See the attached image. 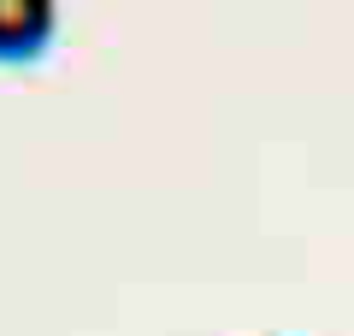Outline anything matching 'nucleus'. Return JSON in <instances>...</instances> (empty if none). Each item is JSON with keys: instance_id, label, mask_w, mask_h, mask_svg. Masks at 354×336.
I'll return each mask as SVG.
<instances>
[{"instance_id": "f257e3e1", "label": "nucleus", "mask_w": 354, "mask_h": 336, "mask_svg": "<svg viewBox=\"0 0 354 336\" xmlns=\"http://www.w3.org/2000/svg\"><path fill=\"white\" fill-rule=\"evenodd\" d=\"M53 36L48 0H0V59H30Z\"/></svg>"}]
</instances>
